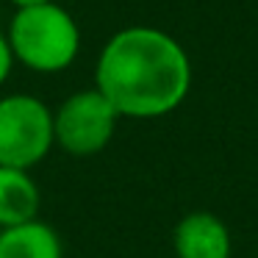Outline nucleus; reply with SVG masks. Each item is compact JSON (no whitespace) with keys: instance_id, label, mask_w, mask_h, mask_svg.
Wrapping results in <instances>:
<instances>
[{"instance_id":"7","label":"nucleus","mask_w":258,"mask_h":258,"mask_svg":"<svg viewBox=\"0 0 258 258\" xmlns=\"http://www.w3.org/2000/svg\"><path fill=\"white\" fill-rule=\"evenodd\" d=\"M0 258H64V244L47 222L31 219L0 230Z\"/></svg>"},{"instance_id":"5","label":"nucleus","mask_w":258,"mask_h":258,"mask_svg":"<svg viewBox=\"0 0 258 258\" xmlns=\"http://www.w3.org/2000/svg\"><path fill=\"white\" fill-rule=\"evenodd\" d=\"M172 247L178 258H230L233 241L219 217L208 211H191L175 225Z\"/></svg>"},{"instance_id":"6","label":"nucleus","mask_w":258,"mask_h":258,"mask_svg":"<svg viewBox=\"0 0 258 258\" xmlns=\"http://www.w3.org/2000/svg\"><path fill=\"white\" fill-rule=\"evenodd\" d=\"M42 195L28 169L0 167V230L36 219Z\"/></svg>"},{"instance_id":"1","label":"nucleus","mask_w":258,"mask_h":258,"mask_svg":"<svg viewBox=\"0 0 258 258\" xmlns=\"http://www.w3.org/2000/svg\"><path fill=\"white\" fill-rule=\"evenodd\" d=\"M191 86V61L178 39L150 25L122 28L103 45L95 89L119 117L156 119L175 111Z\"/></svg>"},{"instance_id":"3","label":"nucleus","mask_w":258,"mask_h":258,"mask_svg":"<svg viewBox=\"0 0 258 258\" xmlns=\"http://www.w3.org/2000/svg\"><path fill=\"white\" fill-rule=\"evenodd\" d=\"M56 147L53 108L36 95L0 97V167L31 169Z\"/></svg>"},{"instance_id":"9","label":"nucleus","mask_w":258,"mask_h":258,"mask_svg":"<svg viewBox=\"0 0 258 258\" xmlns=\"http://www.w3.org/2000/svg\"><path fill=\"white\" fill-rule=\"evenodd\" d=\"M14 9H25V6H39V3H50V0H9Z\"/></svg>"},{"instance_id":"2","label":"nucleus","mask_w":258,"mask_h":258,"mask_svg":"<svg viewBox=\"0 0 258 258\" xmlns=\"http://www.w3.org/2000/svg\"><path fill=\"white\" fill-rule=\"evenodd\" d=\"M9 45L14 61L39 75H56L73 67L81 53V28L56 0L14 9L9 20Z\"/></svg>"},{"instance_id":"8","label":"nucleus","mask_w":258,"mask_h":258,"mask_svg":"<svg viewBox=\"0 0 258 258\" xmlns=\"http://www.w3.org/2000/svg\"><path fill=\"white\" fill-rule=\"evenodd\" d=\"M14 64H17V61H14V53H12V45H9V36H6V31L0 28V86L9 81Z\"/></svg>"},{"instance_id":"4","label":"nucleus","mask_w":258,"mask_h":258,"mask_svg":"<svg viewBox=\"0 0 258 258\" xmlns=\"http://www.w3.org/2000/svg\"><path fill=\"white\" fill-rule=\"evenodd\" d=\"M117 108L92 86L73 92L53 111V139L70 156H95L106 150L117 131Z\"/></svg>"}]
</instances>
